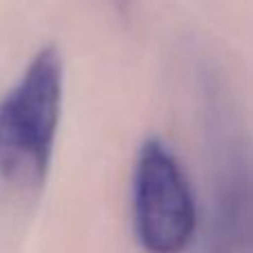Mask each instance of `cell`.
Wrapping results in <instances>:
<instances>
[{
    "mask_svg": "<svg viewBox=\"0 0 253 253\" xmlns=\"http://www.w3.org/2000/svg\"><path fill=\"white\" fill-rule=\"evenodd\" d=\"M65 69L56 47H44L0 98V180L36 189L51 169L62 116Z\"/></svg>",
    "mask_w": 253,
    "mask_h": 253,
    "instance_id": "obj_1",
    "label": "cell"
},
{
    "mask_svg": "<svg viewBox=\"0 0 253 253\" xmlns=\"http://www.w3.org/2000/svg\"><path fill=\"white\" fill-rule=\"evenodd\" d=\"M133 233L147 253H184L198 229L193 189L160 138L140 144L131 178Z\"/></svg>",
    "mask_w": 253,
    "mask_h": 253,
    "instance_id": "obj_2",
    "label": "cell"
}]
</instances>
